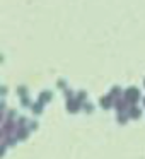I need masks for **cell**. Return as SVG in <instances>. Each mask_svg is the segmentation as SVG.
I'll return each instance as SVG.
<instances>
[]
</instances>
